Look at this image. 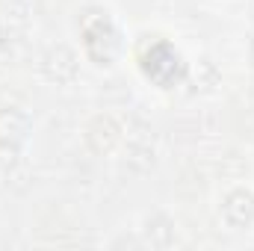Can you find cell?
I'll return each instance as SVG.
<instances>
[{"mask_svg":"<svg viewBox=\"0 0 254 251\" xmlns=\"http://www.w3.org/2000/svg\"><path fill=\"white\" fill-rule=\"evenodd\" d=\"M83 48H86V57L98 65H110L119 57L122 36L107 12H92L83 21Z\"/></svg>","mask_w":254,"mask_h":251,"instance_id":"obj_1","label":"cell"},{"mask_svg":"<svg viewBox=\"0 0 254 251\" xmlns=\"http://www.w3.org/2000/svg\"><path fill=\"white\" fill-rule=\"evenodd\" d=\"M142 68H145V74L154 80V83H160V86H172V83H178L181 77H184V60H181V54L172 48V45H166V42H157L148 54H145V60H142Z\"/></svg>","mask_w":254,"mask_h":251,"instance_id":"obj_2","label":"cell"},{"mask_svg":"<svg viewBox=\"0 0 254 251\" xmlns=\"http://www.w3.org/2000/svg\"><path fill=\"white\" fill-rule=\"evenodd\" d=\"M30 133H33V119L27 116V110H21V107L0 110V154L15 157L24 148Z\"/></svg>","mask_w":254,"mask_h":251,"instance_id":"obj_3","label":"cell"},{"mask_svg":"<svg viewBox=\"0 0 254 251\" xmlns=\"http://www.w3.org/2000/svg\"><path fill=\"white\" fill-rule=\"evenodd\" d=\"M77 71H80V63H77V54L68 48V45H54V48H48L45 51V57H42V74L51 80V83H71L74 77H77Z\"/></svg>","mask_w":254,"mask_h":251,"instance_id":"obj_4","label":"cell"},{"mask_svg":"<svg viewBox=\"0 0 254 251\" xmlns=\"http://www.w3.org/2000/svg\"><path fill=\"white\" fill-rule=\"evenodd\" d=\"M219 216L222 222L231 228V231H240V228H249L254 222V192L249 189H234L225 195L222 207H219Z\"/></svg>","mask_w":254,"mask_h":251,"instance_id":"obj_5","label":"cell"},{"mask_svg":"<svg viewBox=\"0 0 254 251\" xmlns=\"http://www.w3.org/2000/svg\"><path fill=\"white\" fill-rule=\"evenodd\" d=\"M122 133H125V127H122V122L116 116H98V119H92V125L86 127V145L95 154L104 157L122 142Z\"/></svg>","mask_w":254,"mask_h":251,"instance_id":"obj_6","label":"cell"},{"mask_svg":"<svg viewBox=\"0 0 254 251\" xmlns=\"http://www.w3.org/2000/svg\"><path fill=\"white\" fill-rule=\"evenodd\" d=\"M145 240H148L154 249H169V246L175 243V222H172L169 216H163V213L151 216V219L145 222Z\"/></svg>","mask_w":254,"mask_h":251,"instance_id":"obj_7","label":"cell"},{"mask_svg":"<svg viewBox=\"0 0 254 251\" xmlns=\"http://www.w3.org/2000/svg\"><path fill=\"white\" fill-rule=\"evenodd\" d=\"M6 48H9V33H6V27L0 21V51H6Z\"/></svg>","mask_w":254,"mask_h":251,"instance_id":"obj_8","label":"cell"},{"mask_svg":"<svg viewBox=\"0 0 254 251\" xmlns=\"http://www.w3.org/2000/svg\"><path fill=\"white\" fill-rule=\"evenodd\" d=\"M252 60H254V39H252Z\"/></svg>","mask_w":254,"mask_h":251,"instance_id":"obj_9","label":"cell"}]
</instances>
